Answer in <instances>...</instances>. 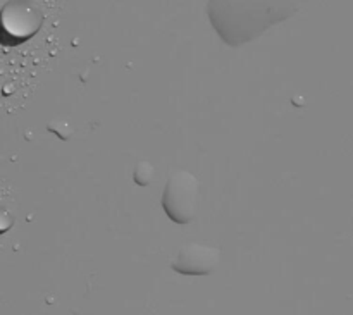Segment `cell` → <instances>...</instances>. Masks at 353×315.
Masks as SVG:
<instances>
[{
	"label": "cell",
	"mask_w": 353,
	"mask_h": 315,
	"mask_svg": "<svg viewBox=\"0 0 353 315\" xmlns=\"http://www.w3.org/2000/svg\"><path fill=\"white\" fill-rule=\"evenodd\" d=\"M199 179L188 171H174L165 183L162 207L171 221L188 224L199 210Z\"/></svg>",
	"instance_id": "1"
},
{
	"label": "cell",
	"mask_w": 353,
	"mask_h": 315,
	"mask_svg": "<svg viewBox=\"0 0 353 315\" xmlns=\"http://www.w3.org/2000/svg\"><path fill=\"white\" fill-rule=\"evenodd\" d=\"M221 262V250L203 243H186L176 254L171 267L183 276L212 274Z\"/></svg>",
	"instance_id": "2"
},
{
	"label": "cell",
	"mask_w": 353,
	"mask_h": 315,
	"mask_svg": "<svg viewBox=\"0 0 353 315\" xmlns=\"http://www.w3.org/2000/svg\"><path fill=\"white\" fill-rule=\"evenodd\" d=\"M152 179H154V167L150 162H140L134 167V183H138L140 186H147Z\"/></svg>",
	"instance_id": "3"
}]
</instances>
